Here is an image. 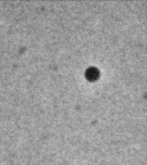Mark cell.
<instances>
[{
    "label": "cell",
    "mask_w": 147,
    "mask_h": 165,
    "mask_svg": "<svg viewBox=\"0 0 147 165\" xmlns=\"http://www.w3.org/2000/svg\"><path fill=\"white\" fill-rule=\"evenodd\" d=\"M86 74H87V78L90 79V80H93V79L97 78V77L99 76V71L95 68L90 67L87 70Z\"/></svg>",
    "instance_id": "6da1fadb"
}]
</instances>
